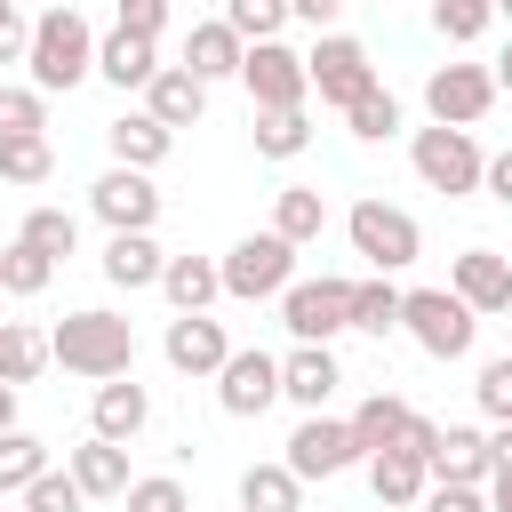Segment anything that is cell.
Returning <instances> with one entry per match:
<instances>
[{
	"mask_svg": "<svg viewBox=\"0 0 512 512\" xmlns=\"http://www.w3.org/2000/svg\"><path fill=\"white\" fill-rule=\"evenodd\" d=\"M424 104H432L440 128H464V120H480V112L496 104V80H488L480 64H440V72L424 80Z\"/></svg>",
	"mask_w": 512,
	"mask_h": 512,
	"instance_id": "30bf717a",
	"label": "cell"
},
{
	"mask_svg": "<svg viewBox=\"0 0 512 512\" xmlns=\"http://www.w3.org/2000/svg\"><path fill=\"white\" fill-rule=\"evenodd\" d=\"M424 464L408 456V448H384V456H368V488H376V504H416L424 496Z\"/></svg>",
	"mask_w": 512,
	"mask_h": 512,
	"instance_id": "484cf974",
	"label": "cell"
},
{
	"mask_svg": "<svg viewBox=\"0 0 512 512\" xmlns=\"http://www.w3.org/2000/svg\"><path fill=\"white\" fill-rule=\"evenodd\" d=\"M240 56H248V48H240L224 24H192V40H184V72H192L200 88L224 80V72H240Z\"/></svg>",
	"mask_w": 512,
	"mask_h": 512,
	"instance_id": "7402d4cb",
	"label": "cell"
},
{
	"mask_svg": "<svg viewBox=\"0 0 512 512\" xmlns=\"http://www.w3.org/2000/svg\"><path fill=\"white\" fill-rule=\"evenodd\" d=\"M304 144H312L304 112H256V152H264V160H296Z\"/></svg>",
	"mask_w": 512,
	"mask_h": 512,
	"instance_id": "d6a6232c",
	"label": "cell"
},
{
	"mask_svg": "<svg viewBox=\"0 0 512 512\" xmlns=\"http://www.w3.org/2000/svg\"><path fill=\"white\" fill-rule=\"evenodd\" d=\"M320 224H328V200H320L312 184H288V192H280V208H272V232L296 248V240H312Z\"/></svg>",
	"mask_w": 512,
	"mask_h": 512,
	"instance_id": "f1b7e54d",
	"label": "cell"
},
{
	"mask_svg": "<svg viewBox=\"0 0 512 512\" xmlns=\"http://www.w3.org/2000/svg\"><path fill=\"white\" fill-rule=\"evenodd\" d=\"M344 464H360L352 424L304 416V424H296V440H288V472H296V488H304V480H328V472H344Z\"/></svg>",
	"mask_w": 512,
	"mask_h": 512,
	"instance_id": "7c38bea8",
	"label": "cell"
},
{
	"mask_svg": "<svg viewBox=\"0 0 512 512\" xmlns=\"http://www.w3.org/2000/svg\"><path fill=\"white\" fill-rule=\"evenodd\" d=\"M24 64H32V96L80 88V80L96 72V40H88V16H80V8H48V16L32 24V48H24Z\"/></svg>",
	"mask_w": 512,
	"mask_h": 512,
	"instance_id": "7a4b0ae2",
	"label": "cell"
},
{
	"mask_svg": "<svg viewBox=\"0 0 512 512\" xmlns=\"http://www.w3.org/2000/svg\"><path fill=\"white\" fill-rule=\"evenodd\" d=\"M216 400H224V416H264L280 400V360L272 352H232L216 368Z\"/></svg>",
	"mask_w": 512,
	"mask_h": 512,
	"instance_id": "8fae6325",
	"label": "cell"
},
{
	"mask_svg": "<svg viewBox=\"0 0 512 512\" xmlns=\"http://www.w3.org/2000/svg\"><path fill=\"white\" fill-rule=\"evenodd\" d=\"M424 512H488V504H480V488H448V480H440V488L424 496Z\"/></svg>",
	"mask_w": 512,
	"mask_h": 512,
	"instance_id": "bcb514c9",
	"label": "cell"
},
{
	"mask_svg": "<svg viewBox=\"0 0 512 512\" xmlns=\"http://www.w3.org/2000/svg\"><path fill=\"white\" fill-rule=\"evenodd\" d=\"M448 296H456L464 312H512V264H504L496 248H464Z\"/></svg>",
	"mask_w": 512,
	"mask_h": 512,
	"instance_id": "5bb4252c",
	"label": "cell"
},
{
	"mask_svg": "<svg viewBox=\"0 0 512 512\" xmlns=\"http://www.w3.org/2000/svg\"><path fill=\"white\" fill-rule=\"evenodd\" d=\"M352 328H368V336L400 328V288L392 280H352Z\"/></svg>",
	"mask_w": 512,
	"mask_h": 512,
	"instance_id": "4dcf8cb0",
	"label": "cell"
},
{
	"mask_svg": "<svg viewBox=\"0 0 512 512\" xmlns=\"http://www.w3.org/2000/svg\"><path fill=\"white\" fill-rule=\"evenodd\" d=\"M240 512H304V488L288 464H248L240 472Z\"/></svg>",
	"mask_w": 512,
	"mask_h": 512,
	"instance_id": "cb8c5ba5",
	"label": "cell"
},
{
	"mask_svg": "<svg viewBox=\"0 0 512 512\" xmlns=\"http://www.w3.org/2000/svg\"><path fill=\"white\" fill-rule=\"evenodd\" d=\"M480 176H488V192H496V200H504V208H512V152H496V160H488V168H480Z\"/></svg>",
	"mask_w": 512,
	"mask_h": 512,
	"instance_id": "7dc6e473",
	"label": "cell"
},
{
	"mask_svg": "<svg viewBox=\"0 0 512 512\" xmlns=\"http://www.w3.org/2000/svg\"><path fill=\"white\" fill-rule=\"evenodd\" d=\"M352 248H360L376 272H400V264H416L424 232H416V216H400V208H384V200H360V208H352Z\"/></svg>",
	"mask_w": 512,
	"mask_h": 512,
	"instance_id": "52a82bcc",
	"label": "cell"
},
{
	"mask_svg": "<svg viewBox=\"0 0 512 512\" xmlns=\"http://www.w3.org/2000/svg\"><path fill=\"white\" fill-rule=\"evenodd\" d=\"M168 360H176L184 376H216V368L232 360V344H224V328H216L208 312H176V320H168Z\"/></svg>",
	"mask_w": 512,
	"mask_h": 512,
	"instance_id": "9a60e30c",
	"label": "cell"
},
{
	"mask_svg": "<svg viewBox=\"0 0 512 512\" xmlns=\"http://www.w3.org/2000/svg\"><path fill=\"white\" fill-rule=\"evenodd\" d=\"M48 168H56L48 136H0V176H8V184H40Z\"/></svg>",
	"mask_w": 512,
	"mask_h": 512,
	"instance_id": "d590c367",
	"label": "cell"
},
{
	"mask_svg": "<svg viewBox=\"0 0 512 512\" xmlns=\"http://www.w3.org/2000/svg\"><path fill=\"white\" fill-rule=\"evenodd\" d=\"M488 0H440L432 8V24H440V40H472V32H488Z\"/></svg>",
	"mask_w": 512,
	"mask_h": 512,
	"instance_id": "f35d334b",
	"label": "cell"
},
{
	"mask_svg": "<svg viewBox=\"0 0 512 512\" xmlns=\"http://www.w3.org/2000/svg\"><path fill=\"white\" fill-rule=\"evenodd\" d=\"M160 248H152V232H112V248H104V280L112 288H152L160 280Z\"/></svg>",
	"mask_w": 512,
	"mask_h": 512,
	"instance_id": "ffe728a7",
	"label": "cell"
},
{
	"mask_svg": "<svg viewBox=\"0 0 512 512\" xmlns=\"http://www.w3.org/2000/svg\"><path fill=\"white\" fill-rule=\"evenodd\" d=\"M72 488H80V496H128V456H120L112 440L72 448Z\"/></svg>",
	"mask_w": 512,
	"mask_h": 512,
	"instance_id": "603a6c76",
	"label": "cell"
},
{
	"mask_svg": "<svg viewBox=\"0 0 512 512\" xmlns=\"http://www.w3.org/2000/svg\"><path fill=\"white\" fill-rule=\"evenodd\" d=\"M104 136H112V160H120V168H136V176H144V168L168 152V128H160L152 112H128V120H112Z\"/></svg>",
	"mask_w": 512,
	"mask_h": 512,
	"instance_id": "d4e9b609",
	"label": "cell"
},
{
	"mask_svg": "<svg viewBox=\"0 0 512 512\" xmlns=\"http://www.w3.org/2000/svg\"><path fill=\"white\" fill-rule=\"evenodd\" d=\"M24 512H80V488H72V472H40V480L24 488Z\"/></svg>",
	"mask_w": 512,
	"mask_h": 512,
	"instance_id": "b9f144b4",
	"label": "cell"
},
{
	"mask_svg": "<svg viewBox=\"0 0 512 512\" xmlns=\"http://www.w3.org/2000/svg\"><path fill=\"white\" fill-rule=\"evenodd\" d=\"M480 168H488V160L472 152L464 128H416V176H424L432 192H472Z\"/></svg>",
	"mask_w": 512,
	"mask_h": 512,
	"instance_id": "9c48e42d",
	"label": "cell"
},
{
	"mask_svg": "<svg viewBox=\"0 0 512 512\" xmlns=\"http://www.w3.org/2000/svg\"><path fill=\"white\" fill-rule=\"evenodd\" d=\"M144 416H152L144 384H120V376H112V384L96 392V440H112V448H120V440H136V432H144Z\"/></svg>",
	"mask_w": 512,
	"mask_h": 512,
	"instance_id": "44dd1931",
	"label": "cell"
},
{
	"mask_svg": "<svg viewBox=\"0 0 512 512\" xmlns=\"http://www.w3.org/2000/svg\"><path fill=\"white\" fill-rule=\"evenodd\" d=\"M408 400H392V392H368L360 408H352V448L360 456H384V448H400V432H408Z\"/></svg>",
	"mask_w": 512,
	"mask_h": 512,
	"instance_id": "e0dca14e",
	"label": "cell"
},
{
	"mask_svg": "<svg viewBox=\"0 0 512 512\" xmlns=\"http://www.w3.org/2000/svg\"><path fill=\"white\" fill-rule=\"evenodd\" d=\"M304 80H312L328 104H344V112H352V104L376 88V72H368V48H360V40H344V32H336V40H320V48L304 56Z\"/></svg>",
	"mask_w": 512,
	"mask_h": 512,
	"instance_id": "ba28073f",
	"label": "cell"
},
{
	"mask_svg": "<svg viewBox=\"0 0 512 512\" xmlns=\"http://www.w3.org/2000/svg\"><path fill=\"white\" fill-rule=\"evenodd\" d=\"M96 72H104V80H120V88H152V72H160V64H152V40L112 32V40L96 48Z\"/></svg>",
	"mask_w": 512,
	"mask_h": 512,
	"instance_id": "4316f807",
	"label": "cell"
},
{
	"mask_svg": "<svg viewBox=\"0 0 512 512\" xmlns=\"http://www.w3.org/2000/svg\"><path fill=\"white\" fill-rule=\"evenodd\" d=\"M16 240H24V248H40V256H48V264H56V256H72V240H80V224H72V216H64V208H32V216H24V232H16Z\"/></svg>",
	"mask_w": 512,
	"mask_h": 512,
	"instance_id": "836d02e7",
	"label": "cell"
},
{
	"mask_svg": "<svg viewBox=\"0 0 512 512\" xmlns=\"http://www.w3.org/2000/svg\"><path fill=\"white\" fill-rule=\"evenodd\" d=\"M488 512H512V472H496V504Z\"/></svg>",
	"mask_w": 512,
	"mask_h": 512,
	"instance_id": "f907efd6",
	"label": "cell"
},
{
	"mask_svg": "<svg viewBox=\"0 0 512 512\" xmlns=\"http://www.w3.org/2000/svg\"><path fill=\"white\" fill-rule=\"evenodd\" d=\"M160 288L176 296V312H200L224 280H216V264H208V256H168V264H160Z\"/></svg>",
	"mask_w": 512,
	"mask_h": 512,
	"instance_id": "83f0119b",
	"label": "cell"
},
{
	"mask_svg": "<svg viewBox=\"0 0 512 512\" xmlns=\"http://www.w3.org/2000/svg\"><path fill=\"white\" fill-rule=\"evenodd\" d=\"M504 16H512V0H504Z\"/></svg>",
	"mask_w": 512,
	"mask_h": 512,
	"instance_id": "db71d44e",
	"label": "cell"
},
{
	"mask_svg": "<svg viewBox=\"0 0 512 512\" xmlns=\"http://www.w3.org/2000/svg\"><path fill=\"white\" fill-rule=\"evenodd\" d=\"M96 216L112 224V232H152V216H160V192L136 176V168H112V176H96Z\"/></svg>",
	"mask_w": 512,
	"mask_h": 512,
	"instance_id": "4fadbf2b",
	"label": "cell"
},
{
	"mask_svg": "<svg viewBox=\"0 0 512 512\" xmlns=\"http://www.w3.org/2000/svg\"><path fill=\"white\" fill-rule=\"evenodd\" d=\"M0 328H8V320H0Z\"/></svg>",
	"mask_w": 512,
	"mask_h": 512,
	"instance_id": "11a10c76",
	"label": "cell"
},
{
	"mask_svg": "<svg viewBox=\"0 0 512 512\" xmlns=\"http://www.w3.org/2000/svg\"><path fill=\"white\" fill-rule=\"evenodd\" d=\"M40 360H48V336H32V328H0V384H8V392L32 384Z\"/></svg>",
	"mask_w": 512,
	"mask_h": 512,
	"instance_id": "1f68e13d",
	"label": "cell"
},
{
	"mask_svg": "<svg viewBox=\"0 0 512 512\" xmlns=\"http://www.w3.org/2000/svg\"><path fill=\"white\" fill-rule=\"evenodd\" d=\"M160 24H168V8H160V0H120V24H112V32H128V40H152Z\"/></svg>",
	"mask_w": 512,
	"mask_h": 512,
	"instance_id": "ee69618b",
	"label": "cell"
},
{
	"mask_svg": "<svg viewBox=\"0 0 512 512\" xmlns=\"http://www.w3.org/2000/svg\"><path fill=\"white\" fill-rule=\"evenodd\" d=\"M488 80H504V88H512V40H504V56H496V72H488Z\"/></svg>",
	"mask_w": 512,
	"mask_h": 512,
	"instance_id": "816d5d0a",
	"label": "cell"
},
{
	"mask_svg": "<svg viewBox=\"0 0 512 512\" xmlns=\"http://www.w3.org/2000/svg\"><path fill=\"white\" fill-rule=\"evenodd\" d=\"M336 384H344V376H336L328 344H296V352L280 360V392H288V400H304V408H320V400H328Z\"/></svg>",
	"mask_w": 512,
	"mask_h": 512,
	"instance_id": "ac0fdd59",
	"label": "cell"
},
{
	"mask_svg": "<svg viewBox=\"0 0 512 512\" xmlns=\"http://www.w3.org/2000/svg\"><path fill=\"white\" fill-rule=\"evenodd\" d=\"M288 16H304V24H312V32H320V24H328V16H336V0H296V8H288Z\"/></svg>",
	"mask_w": 512,
	"mask_h": 512,
	"instance_id": "c3c4849f",
	"label": "cell"
},
{
	"mask_svg": "<svg viewBox=\"0 0 512 512\" xmlns=\"http://www.w3.org/2000/svg\"><path fill=\"white\" fill-rule=\"evenodd\" d=\"M280 24H288V8H280V0H232V8H224V32H232L240 48H264Z\"/></svg>",
	"mask_w": 512,
	"mask_h": 512,
	"instance_id": "f546056e",
	"label": "cell"
},
{
	"mask_svg": "<svg viewBox=\"0 0 512 512\" xmlns=\"http://www.w3.org/2000/svg\"><path fill=\"white\" fill-rule=\"evenodd\" d=\"M40 96L32 88H0V136H40Z\"/></svg>",
	"mask_w": 512,
	"mask_h": 512,
	"instance_id": "60d3db41",
	"label": "cell"
},
{
	"mask_svg": "<svg viewBox=\"0 0 512 512\" xmlns=\"http://www.w3.org/2000/svg\"><path fill=\"white\" fill-rule=\"evenodd\" d=\"M48 360H64L72 376H128V360H136V328L120 320V312H64L56 320V336H48Z\"/></svg>",
	"mask_w": 512,
	"mask_h": 512,
	"instance_id": "6da1fadb",
	"label": "cell"
},
{
	"mask_svg": "<svg viewBox=\"0 0 512 512\" xmlns=\"http://www.w3.org/2000/svg\"><path fill=\"white\" fill-rule=\"evenodd\" d=\"M288 272H296V248H288L280 232H248V240L216 264L224 296H288Z\"/></svg>",
	"mask_w": 512,
	"mask_h": 512,
	"instance_id": "277c9868",
	"label": "cell"
},
{
	"mask_svg": "<svg viewBox=\"0 0 512 512\" xmlns=\"http://www.w3.org/2000/svg\"><path fill=\"white\" fill-rule=\"evenodd\" d=\"M488 472H512V424H504V432L488 440Z\"/></svg>",
	"mask_w": 512,
	"mask_h": 512,
	"instance_id": "681fc988",
	"label": "cell"
},
{
	"mask_svg": "<svg viewBox=\"0 0 512 512\" xmlns=\"http://www.w3.org/2000/svg\"><path fill=\"white\" fill-rule=\"evenodd\" d=\"M128 512H192V496H184V480L152 472V480H128Z\"/></svg>",
	"mask_w": 512,
	"mask_h": 512,
	"instance_id": "74e56055",
	"label": "cell"
},
{
	"mask_svg": "<svg viewBox=\"0 0 512 512\" xmlns=\"http://www.w3.org/2000/svg\"><path fill=\"white\" fill-rule=\"evenodd\" d=\"M48 472V448L32 432H0V488H32Z\"/></svg>",
	"mask_w": 512,
	"mask_h": 512,
	"instance_id": "8d00e7d4",
	"label": "cell"
},
{
	"mask_svg": "<svg viewBox=\"0 0 512 512\" xmlns=\"http://www.w3.org/2000/svg\"><path fill=\"white\" fill-rule=\"evenodd\" d=\"M472 392H480V408H488L496 424H512V352H504V360H488Z\"/></svg>",
	"mask_w": 512,
	"mask_h": 512,
	"instance_id": "7bdbcfd3",
	"label": "cell"
},
{
	"mask_svg": "<svg viewBox=\"0 0 512 512\" xmlns=\"http://www.w3.org/2000/svg\"><path fill=\"white\" fill-rule=\"evenodd\" d=\"M400 328H408L432 360H464V352H472V312H464L448 288H408V296H400Z\"/></svg>",
	"mask_w": 512,
	"mask_h": 512,
	"instance_id": "3957f363",
	"label": "cell"
},
{
	"mask_svg": "<svg viewBox=\"0 0 512 512\" xmlns=\"http://www.w3.org/2000/svg\"><path fill=\"white\" fill-rule=\"evenodd\" d=\"M144 96H152V104H144V112H152V120H160V128H192V120H200V112H208V88H200V80H192V72H184V64H160V72H152V88H144Z\"/></svg>",
	"mask_w": 512,
	"mask_h": 512,
	"instance_id": "2e32d148",
	"label": "cell"
},
{
	"mask_svg": "<svg viewBox=\"0 0 512 512\" xmlns=\"http://www.w3.org/2000/svg\"><path fill=\"white\" fill-rule=\"evenodd\" d=\"M392 128H400V104H392L384 88H368V96L352 104V136H368V144H376V136H392Z\"/></svg>",
	"mask_w": 512,
	"mask_h": 512,
	"instance_id": "ab89813d",
	"label": "cell"
},
{
	"mask_svg": "<svg viewBox=\"0 0 512 512\" xmlns=\"http://www.w3.org/2000/svg\"><path fill=\"white\" fill-rule=\"evenodd\" d=\"M24 48H32V24H24V16H16V8L0 0V64H16Z\"/></svg>",
	"mask_w": 512,
	"mask_h": 512,
	"instance_id": "f6af8a7d",
	"label": "cell"
},
{
	"mask_svg": "<svg viewBox=\"0 0 512 512\" xmlns=\"http://www.w3.org/2000/svg\"><path fill=\"white\" fill-rule=\"evenodd\" d=\"M240 80H248L256 112H304V96H312V80H304V56H296V48H280V40L248 48V56H240Z\"/></svg>",
	"mask_w": 512,
	"mask_h": 512,
	"instance_id": "5b68a950",
	"label": "cell"
},
{
	"mask_svg": "<svg viewBox=\"0 0 512 512\" xmlns=\"http://www.w3.org/2000/svg\"><path fill=\"white\" fill-rule=\"evenodd\" d=\"M8 416H16V392H8V384H0V432H16V424H8Z\"/></svg>",
	"mask_w": 512,
	"mask_h": 512,
	"instance_id": "f5cc1de1",
	"label": "cell"
},
{
	"mask_svg": "<svg viewBox=\"0 0 512 512\" xmlns=\"http://www.w3.org/2000/svg\"><path fill=\"white\" fill-rule=\"evenodd\" d=\"M48 272H56V264H48L40 248H24V240H8V248H0V288H8V296H40V288H48Z\"/></svg>",
	"mask_w": 512,
	"mask_h": 512,
	"instance_id": "e575fe53",
	"label": "cell"
},
{
	"mask_svg": "<svg viewBox=\"0 0 512 512\" xmlns=\"http://www.w3.org/2000/svg\"><path fill=\"white\" fill-rule=\"evenodd\" d=\"M280 320L296 344H328L336 328H352V280H296L280 296Z\"/></svg>",
	"mask_w": 512,
	"mask_h": 512,
	"instance_id": "8992f818",
	"label": "cell"
},
{
	"mask_svg": "<svg viewBox=\"0 0 512 512\" xmlns=\"http://www.w3.org/2000/svg\"><path fill=\"white\" fill-rule=\"evenodd\" d=\"M424 472H440L448 488H472V480L488 472V440H480V432H464V424H448V432L432 440V456H424Z\"/></svg>",
	"mask_w": 512,
	"mask_h": 512,
	"instance_id": "d6986e66",
	"label": "cell"
}]
</instances>
